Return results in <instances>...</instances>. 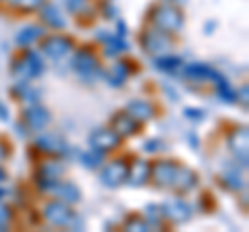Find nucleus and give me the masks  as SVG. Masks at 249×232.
<instances>
[{"mask_svg":"<svg viewBox=\"0 0 249 232\" xmlns=\"http://www.w3.org/2000/svg\"><path fill=\"white\" fill-rule=\"evenodd\" d=\"M152 19L156 23V27H158L160 32H164V33H175V32H178V29L183 27V15H181V11L175 9V6H170V4L156 6Z\"/></svg>","mask_w":249,"mask_h":232,"instance_id":"obj_1","label":"nucleus"},{"mask_svg":"<svg viewBox=\"0 0 249 232\" xmlns=\"http://www.w3.org/2000/svg\"><path fill=\"white\" fill-rule=\"evenodd\" d=\"M42 71H44V65H42V60L37 58L36 52H27L21 60H17V63L13 65V77L21 83L29 81L31 77H37Z\"/></svg>","mask_w":249,"mask_h":232,"instance_id":"obj_2","label":"nucleus"},{"mask_svg":"<svg viewBox=\"0 0 249 232\" xmlns=\"http://www.w3.org/2000/svg\"><path fill=\"white\" fill-rule=\"evenodd\" d=\"M119 143H121V135L114 133V131H108V129H98L89 135L91 149H98V151L114 149V148H119Z\"/></svg>","mask_w":249,"mask_h":232,"instance_id":"obj_3","label":"nucleus"},{"mask_svg":"<svg viewBox=\"0 0 249 232\" xmlns=\"http://www.w3.org/2000/svg\"><path fill=\"white\" fill-rule=\"evenodd\" d=\"M44 215L50 224H54V226H69L75 218V214L69 210L65 203H60V201H52V203L46 205Z\"/></svg>","mask_w":249,"mask_h":232,"instance_id":"obj_4","label":"nucleus"},{"mask_svg":"<svg viewBox=\"0 0 249 232\" xmlns=\"http://www.w3.org/2000/svg\"><path fill=\"white\" fill-rule=\"evenodd\" d=\"M127 174H129L127 164H123V162H110V164L102 170L100 179H102L106 187H119V184L127 181Z\"/></svg>","mask_w":249,"mask_h":232,"instance_id":"obj_5","label":"nucleus"},{"mask_svg":"<svg viewBox=\"0 0 249 232\" xmlns=\"http://www.w3.org/2000/svg\"><path fill=\"white\" fill-rule=\"evenodd\" d=\"M42 50H44V54H48L50 58L60 60L62 56H67V54L73 50V42L65 35H54V37H50V40L44 42Z\"/></svg>","mask_w":249,"mask_h":232,"instance_id":"obj_6","label":"nucleus"},{"mask_svg":"<svg viewBox=\"0 0 249 232\" xmlns=\"http://www.w3.org/2000/svg\"><path fill=\"white\" fill-rule=\"evenodd\" d=\"M142 44L147 52L152 54H162L170 48V42L164 32H158V29H152V32H145L142 37Z\"/></svg>","mask_w":249,"mask_h":232,"instance_id":"obj_7","label":"nucleus"},{"mask_svg":"<svg viewBox=\"0 0 249 232\" xmlns=\"http://www.w3.org/2000/svg\"><path fill=\"white\" fill-rule=\"evenodd\" d=\"M185 75L191 77V79H197V81H214L218 83L224 77L216 71V68L208 66V65H201V63H193V65H187L185 66Z\"/></svg>","mask_w":249,"mask_h":232,"instance_id":"obj_8","label":"nucleus"},{"mask_svg":"<svg viewBox=\"0 0 249 232\" xmlns=\"http://www.w3.org/2000/svg\"><path fill=\"white\" fill-rule=\"evenodd\" d=\"M177 168L173 162H160V164H156L154 168H150V172L154 174L156 179V184H160V187H170L175 181V174H177Z\"/></svg>","mask_w":249,"mask_h":232,"instance_id":"obj_9","label":"nucleus"},{"mask_svg":"<svg viewBox=\"0 0 249 232\" xmlns=\"http://www.w3.org/2000/svg\"><path fill=\"white\" fill-rule=\"evenodd\" d=\"M164 214L173 222L181 224V222H187L191 218V207L181 199H170V201H166V205H164Z\"/></svg>","mask_w":249,"mask_h":232,"instance_id":"obj_10","label":"nucleus"},{"mask_svg":"<svg viewBox=\"0 0 249 232\" xmlns=\"http://www.w3.org/2000/svg\"><path fill=\"white\" fill-rule=\"evenodd\" d=\"M25 122H27L29 129L42 131V129L48 127L50 114H48V110H46V108H42V106H31L29 110L25 112Z\"/></svg>","mask_w":249,"mask_h":232,"instance_id":"obj_11","label":"nucleus"},{"mask_svg":"<svg viewBox=\"0 0 249 232\" xmlns=\"http://www.w3.org/2000/svg\"><path fill=\"white\" fill-rule=\"evenodd\" d=\"M137 127H139V120H135L129 112L116 114L112 120V131L119 135H133V133H137Z\"/></svg>","mask_w":249,"mask_h":232,"instance_id":"obj_12","label":"nucleus"},{"mask_svg":"<svg viewBox=\"0 0 249 232\" xmlns=\"http://www.w3.org/2000/svg\"><path fill=\"white\" fill-rule=\"evenodd\" d=\"M196 184H197L196 172H191L189 168H177L175 181H173V184H170V187H175L177 191L185 193V191H191L193 187H196Z\"/></svg>","mask_w":249,"mask_h":232,"instance_id":"obj_13","label":"nucleus"},{"mask_svg":"<svg viewBox=\"0 0 249 232\" xmlns=\"http://www.w3.org/2000/svg\"><path fill=\"white\" fill-rule=\"evenodd\" d=\"M73 68L79 75H89L91 71H96L98 68V63H96V58H93V54L88 52V50H81V52H77L75 54V58H73Z\"/></svg>","mask_w":249,"mask_h":232,"instance_id":"obj_14","label":"nucleus"},{"mask_svg":"<svg viewBox=\"0 0 249 232\" xmlns=\"http://www.w3.org/2000/svg\"><path fill=\"white\" fill-rule=\"evenodd\" d=\"M36 145L46 153H65L67 151V143L62 141L58 135H42L36 141Z\"/></svg>","mask_w":249,"mask_h":232,"instance_id":"obj_15","label":"nucleus"},{"mask_svg":"<svg viewBox=\"0 0 249 232\" xmlns=\"http://www.w3.org/2000/svg\"><path fill=\"white\" fill-rule=\"evenodd\" d=\"M127 112L133 116L135 120H147L154 116V106L145 99H133L129 106H127Z\"/></svg>","mask_w":249,"mask_h":232,"instance_id":"obj_16","label":"nucleus"},{"mask_svg":"<svg viewBox=\"0 0 249 232\" xmlns=\"http://www.w3.org/2000/svg\"><path fill=\"white\" fill-rule=\"evenodd\" d=\"M247 141H249V137H247V131L245 129H237L235 133L231 135V139H229L231 149L235 151L239 158L243 156L245 162H247Z\"/></svg>","mask_w":249,"mask_h":232,"instance_id":"obj_17","label":"nucleus"},{"mask_svg":"<svg viewBox=\"0 0 249 232\" xmlns=\"http://www.w3.org/2000/svg\"><path fill=\"white\" fill-rule=\"evenodd\" d=\"M52 189H54V193H56L62 201H69V203H75V201L81 199V193H79V189H77L73 182H60L58 181Z\"/></svg>","mask_w":249,"mask_h":232,"instance_id":"obj_18","label":"nucleus"},{"mask_svg":"<svg viewBox=\"0 0 249 232\" xmlns=\"http://www.w3.org/2000/svg\"><path fill=\"white\" fill-rule=\"evenodd\" d=\"M42 19L48 23L50 27H54V29H62V27L67 25L65 17H62L60 11H58V6H54V4L44 6V9H42Z\"/></svg>","mask_w":249,"mask_h":232,"instance_id":"obj_19","label":"nucleus"},{"mask_svg":"<svg viewBox=\"0 0 249 232\" xmlns=\"http://www.w3.org/2000/svg\"><path fill=\"white\" fill-rule=\"evenodd\" d=\"M147 176H150V166L145 162H135L127 174V181H131V184L139 187V184H143L147 181Z\"/></svg>","mask_w":249,"mask_h":232,"instance_id":"obj_20","label":"nucleus"},{"mask_svg":"<svg viewBox=\"0 0 249 232\" xmlns=\"http://www.w3.org/2000/svg\"><path fill=\"white\" fill-rule=\"evenodd\" d=\"M100 37L102 40H106V54L108 56H116V54H121L127 50V42H123V37H112V35H104V33H100Z\"/></svg>","mask_w":249,"mask_h":232,"instance_id":"obj_21","label":"nucleus"},{"mask_svg":"<svg viewBox=\"0 0 249 232\" xmlns=\"http://www.w3.org/2000/svg\"><path fill=\"white\" fill-rule=\"evenodd\" d=\"M42 35V27H36V25H29V27H23L21 32L17 33V42L21 46H29L34 40H37V37Z\"/></svg>","mask_w":249,"mask_h":232,"instance_id":"obj_22","label":"nucleus"},{"mask_svg":"<svg viewBox=\"0 0 249 232\" xmlns=\"http://www.w3.org/2000/svg\"><path fill=\"white\" fill-rule=\"evenodd\" d=\"M178 66H181V60L175 58V56H160V58H156V68H160V71L173 73V71H177Z\"/></svg>","mask_w":249,"mask_h":232,"instance_id":"obj_23","label":"nucleus"},{"mask_svg":"<svg viewBox=\"0 0 249 232\" xmlns=\"http://www.w3.org/2000/svg\"><path fill=\"white\" fill-rule=\"evenodd\" d=\"M81 162H83V166L85 168H96L102 164V151H98V149H91L89 151H85L81 153Z\"/></svg>","mask_w":249,"mask_h":232,"instance_id":"obj_24","label":"nucleus"},{"mask_svg":"<svg viewBox=\"0 0 249 232\" xmlns=\"http://www.w3.org/2000/svg\"><path fill=\"white\" fill-rule=\"evenodd\" d=\"M216 87H218V96H220V99H224V102H235V91L231 89L227 79H220L216 83Z\"/></svg>","mask_w":249,"mask_h":232,"instance_id":"obj_25","label":"nucleus"},{"mask_svg":"<svg viewBox=\"0 0 249 232\" xmlns=\"http://www.w3.org/2000/svg\"><path fill=\"white\" fill-rule=\"evenodd\" d=\"M124 79H127V68H124L123 63H116L112 66V73H110V81L112 85H121Z\"/></svg>","mask_w":249,"mask_h":232,"instance_id":"obj_26","label":"nucleus"},{"mask_svg":"<svg viewBox=\"0 0 249 232\" xmlns=\"http://www.w3.org/2000/svg\"><path fill=\"white\" fill-rule=\"evenodd\" d=\"M124 228L127 230H133V232H139V230H147V222H143L142 218H131L127 224H124Z\"/></svg>","mask_w":249,"mask_h":232,"instance_id":"obj_27","label":"nucleus"},{"mask_svg":"<svg viewBox=\"0 0 249 232\" xmlns=\"http://www.w3.org/2000/svg\"><path fill=\"white\" fill-rule=\"evenodd\" d=\"M15 4H17L19 9L31 11V9H37V6H42L44 0H15Z\"/></svg>","mask_w":249,"mask_h":232,"instance_id":"obj_28","label":"nucleus"},{"mask_svg":"<svg viewBox=\"0 0 249 232\" xmlns=\"http://www.w3.org/2000/svg\"><path fill=\"white\" fill-rule=\"evenodd\" d=\"M67 4H69V9H71L73 13H79L85 9V4H88V0H67Z\"/></svg>","mask_w":249,"mask_h":232,"instance_id":"obj_29","label":"nucleus"},{"mask_svg":"<svg viewBox=\"0 0 249 232\" xmlns=\"http://www.w3.org/2000/svg\"><path fill=\"white\" fill-rule=\"evenodd\" d=\"M185 116L189 120H204V112L201 110H196V108H187L185 110Z\"/></svg>","mask_w":249,"mask_h":232,"instance_id":"obj_30","label":"nucleus"},{"mask_svg":"<svg viewBox=\"0 0 249 232\" xmlns=\"http://www.w3.org/2000/svg\"><path fill=\"white\" fill-rule=\"evenodd\" d=\"M156 149H162V143L158 139H150V141H145V151H156Z\"/></svg>","mask_w":249,"mask_h":232,"instance_id":"obj_31","label":"nucleus"},{"mask_svg":"<svg viewBox=\"0 0 249 232\" xmlns=\"http://www.w3.org/2000/svg\"><path fill=\"white\" fill-rule=\"evenodd\" d=\"M6 222H9V210H6V207H0V230L6 226Z\"/></svg>","mask_w":249,"mask_h":232,"instance_id":"obj_32","label":"nucleus"},{"mask_svg":"<svg viewBox=\"0 0 249 232\" xmlns=\"http://www.w3.org/2000/svg\"><path fill=\"white\" fill-rule=\"evenodd\" d=\"M0 118H2V120L9 118V114H6V108H4L2 104H0Z\"/></svg>","mask_w":249,"mask_h":232,"instance_id":"obj_33","label":"nucleus"},{"mask_svg":"<svg viewBox=\"0 0 249 232\" xmlns=\"http://www.w3.org/2000/svg\"><path fill=\"white\" fill-rule=\"evenodd\" d=\"M4 156H6V151H4V145H2V143H0V162H2V160H4Z\"/></svg>","mask_w":249,"mask_h":232,"instance_id":"obj_34","label":"nucleus"},{"mask_svg":"<svg viewBox=\"0 0 249 232\" xmlns=\"http://www.w3.org/2000/svg\"><path fill=\"white\" fill-rule=\"evenodd\" d=\"M4 179V172H2V170H0V181H2Z\"/></svg>","mask_w":249,"mask_h":232,"instance_id":"obj_35","label":"nucleus"},{"mask_svg":"<svg viewBox=\"0 0 249 232\" xmlns=\"http://www.w3.org/2000/svg\"><path fill=\"white\" fill-rule=\"evenodd\" d=\"M2 195H4V191H2V189H0V197H2Z\"/></svg>","mask_w":249,"mask_h":232,"instance_id":"obj_36","label":"nucleus"},{"mask_svg":"<svg viewBox=\"0 0 249 232\" xmlns=\"http://www.w3.org/2000/svg\"><path fill=\"white\" fill-rule=\"evenodd\" d=\"M177 2H185V0H177Z\"/></svg>","mask_w":249,"mask_h":232,"instance_id":"obj_37","label":"nucleus"}]
</instances>
